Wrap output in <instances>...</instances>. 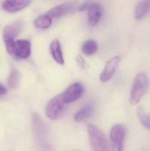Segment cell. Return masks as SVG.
Returning <instances> with one entry per match:
<instances>
[{
	"label": "cell",
	"mask_w": 150,
	"mask_h": 151,
	"mask_svg": "<svg viewBox=\"0 0 150 151\" xmlns=\"http://www.w3.org/2000/svg\"><path fill=\"white\" fill-rule=\"evenodd\" d=\"M149 88V78L146 73H139L133 81L129 96V103L132 105H137L146 95Z\"/></svg>",
	"instance_id": "cell-1"
},
{
	"label": "cell",
	"mask_w": 150,
	"mask_h": 151,
	"mask_svg": "<svg viewBox=\"0 0 150 151\" xmlns=\"http://www.w3.org/2000/svg\"><path fill=\"white\" fill-rule=\"evenodd\" d=\"M88 134L91 148L95 151H105L109 150L108 141L104 134L95 125L88 126Z\"/></svg>",
	"instance_id": "cell-2"
},
{
	"label": "cell",
	"mask_w": 150,
	"mask_h": 151,
	"mask_svg": "<svg viewBox=\"0 0 150 151\" xmlns=\"http://www.w3.org/2000/svg\"><path fill=\"white\" fill-rule=\"evenodd\" d=\"M66 110V104L62 98V95L59 94L53 97L47 104L45 113L48 119L51 120H57L63 117Z\"/></svg>",
	"instance_id": "cell-3"
},
{
	"label": "cell",
	"mask_w": 150,
	"mask_h": 151,
	"mask_svg": "<svg viewBox=\"0 0 150 151\" xmlns=\"http://www.w3.org/2000/svg\"><path fill=\"white\" fill-rule=\"evenodd\" d=\"M126 134V127L122 124H117L112 127L110 133V139L112 145V150L121 151L124 150V142Z\"/></svg>",
	"instance_id": "cell-4"
},
{
	"label": "cell",
	"mask_w": 150,
	"mask_h": 151,
	"mask_svg": "<svg viewBox=\"0 0 150 151\" xmlns=\"http://www.w3.org/2000/svg\"><path fill=\"white\" fill-rule=\"evenodd\" d=\"M21 30V24L19 22H13L7 25L3 30V39L5 43L6 50L10 54L11 45L14 42V39L18 36Z\"/></svg>",
	"instance_id": "cell-5"
},
{
	"label": "cell",
	"mask_w": 150,
	"mask_h": 151,
	"mask_svg": "<svg viewBox=\"0 0 150 151\" xmlns=\"http://www.w3.org/2000/svg\"><path fill=\"white\" fill-rule=\"evenodd\" d=\"M11 55L19 59H27L31 54V43L27 40H16L11 49Z\"/></svg>",
	"instance_id": "cell-6"
},
{
	"label": "cell",
	"mask_w": 150,
	"mask_h": 151,
	"mask_svg": "<svg viewBox=\"0 0 150 151\" xmlns=\"http://www.w3.org/2000/svg\"><path fill=\"white\" fill-rule=\"evenodd\" d=\"M83 94L84 87L79 82L70 85L65 92L61 93L62 98L66 104L76 102L83 96Z\"/></svg>",
	"instance_id": "cell-7"
},
{
	"label": "cell",
	"mask_w": 150,
	"mask_h": 151,
	"mask_svg": "<svg viewBox=\"0 0 150 151\" xmlns=\"http://www.w3.org/2000/svg\"><path fill=\"white\" fill-rule=\"evenodd\" d=\"M120 60L121 59L119 56H114L107 61L103 70L100 74V81L102 82H107L113 77L120 63Z\"/></svg>",
	"instance_id": "cell-8"
},
{
	"label": "cell",
	"mask_w": 150,
	"mask_h": 151,
	"mask_svg": "<svg viewBox=\"0 0 150 151\" xmlns=\"http://www.w3.org/2000/svg\"><path fill=\"white\" fill-rule=\"evenodd\" d=\"M31 3V0H4L2 3V8L8 12H17L27 7Z\"/></svg>",
	"instance_id": "cell-9"
},
{
	"label": "cell",
	"mask_w": 150,
	"mask_h": 151,
	"mask_svg": "<svg viewBox=\"0 0 150 151\" xmlns=\"http://www.w3.org/2000/svg\"><path fill=\"white\" fill-rule=\"evenodd\" d=\"M76 5H77L76 2H68V3L53 7L47 12V14L50 15L51 18H60L71 12L72 10H74L76 8Z\"/></svg>",
	"instance_id": "cell-10"
},
{
	"label": "cell",
	"mask_w": 150,
	"mask_h": 151,
	"mask_svg": "<svg viewBox=\"0 0 150 151\" xmlns=\"http://www.w3.org/2000/svg\"><path fill=\"white\" fill-rule=\"evenodd\" d=\"M88 10V19L91 26H95L100 21L103 15V9L100 4L92 3V4L87 9Z\"/></svg>",
	"instance_id": "cell-11"
},
{
	"label": "cell",
	"mask_w": 150,
	"mask_h": 151,
	"mask_svg": "<svg viewBox=\"0 0 150 151\" xmlns=\"http://www.w3.org/2000/svg\"><path fill=\"white\" fill-rule=\"evenodd\" d=\"M150 14V0H141L138 3L134 10V18L142 19Z\"/></svg>",
	"instance_id": "cell-12"
},
{
	"label": "cell",
	"mask_w": 150,
	"mask_h": 151,
	"mask_svg": "<svg viewBox=\"0 0 150 151\" xmlns=\"http://www.w3.org/2000/svg\"><path fill=\"white\" fill-rule=\"evenodd\" d=\"M50 53H51L54 60L57 63L60 64V65H64L65 59H64V57H63L61 44H60L58 40L55 39V40H53L51 42V43L50 45Z\"/></svg>",
	"instance_id": "cell-13"
},
{
	"label": "cell",
	"mask_w": 150,
	"mask_h": 151,
	"mask_svg": "<svg viewBox=\"0 0 150 151\" xmlns=\"http://www.w3.org/2000/svg\"><path fill=\"white\" fill-rule=\"evenodd\" d=\"M51 23H52V18L48 14L40 15L34 21V27L40 29H47L50 27Z\"/></svg>",
	"instance_id": "cell-14"
},
{
	"label": "cell",
	"mask_w": 150,
	"mask_h": 151,
	"mask_svg": "<svg viewBox=\"0 0 150 151\" xmlns=\"http://www.w3.org/2000/svg\"><path fill=\"white\" fill-rule=\"evenodd\" d=\"M82 52L87 55V56H92L94 55L97 50H98V44L94 40H88L87 42H85L81 47Z\"/></svg>",
	"instance_id": "cell-15"
},
{
	"label": "cell",
	"mask_w": 150,
	"mask_h": 151,
	"mask_svg": "<svg viewBox=\"0 0 150 151\" xmlns=\"http://www.w3.org/2000/svg\"><path fill=\"white\" fill-rule=\"evenodd\" d=\"M92 111L93 108L91 106H86L82 109H80V111H78L74 116V119L76 122H81L85 119H87L88 118H89V116L92 114Z\"/></svg>",
	"instance_id": "cell-16"
},
{
	"label": "cell",
	"mask_w": 150,
	"mask_h": 151,
	"mask_svg": "<svg viewBox=\"0 0 150 151\" xmlns=\"http://www.w3.org/2000/svg\"><path fill=\"white\" fill-rule=\"evenodd\" d=\"M137 116L141 124L147 129L150 130V115L147 113L141 107L137 109Z\"/></svg>",
	"instance_id": "cell-17"
},
{
	"label": "cell",
	"mask_w": 150,
	"mask_h": 151,
	"mask_svg": "<svg viewBox=\"0 0 150 151\" xmlns=\"http://www.w3.org/2000/svg\"><path fill=\"white\" fill-rule=\"evenodd\" d=\"M19 81V73L16 69H13L11 72V74L8 78V86L10 88H15Z\"/></svg>",
	"instance_id": "cell-18"
},
{
	"label": "cell",
	"mask_w": 150,
	"mask_h": 151,
	"mask_svg": "<svg viewBox=\"0 0 150 151\" xmlns=\"http://www.w3.org/2000/svg\"><path fill=\"white\" fill-rule=\"evenodd\" d=\"M6 92H7L6 88L0 84V96H4V95H5V94H6Z\"/></svg>",
	"instance_id": "cell-19"
},
{
	"label": "cell",
	"mask_w": 150,
	"mask_h": 151,
	"mask_svg": "<svg viewBox=\"0 0 150 151\" xmlns=\"http://www.w3.org/2000/svg\"><path fill=\"white\" fill-rule=\"evenodd\" d=\"M77 60H78V62H80V63H81V65H82V66L84 65L85 61H84V59H83L80 56H78V57H77Z\"/></svg>",
	"instance_id": "cell-20"
}]
</instances>
